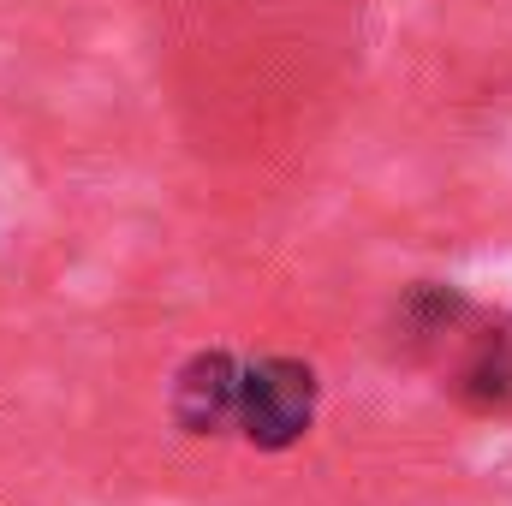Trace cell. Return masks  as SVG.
I'll list each match as a JSON object with an SVG mask.
<instances>
[{"label": "cell", "mask_w": 512, "mask_h": 506, "mask_svg": "<svg viewBox=\"0 0 512 506\" xmlns=\"http://www.w3.org/2000/svg\"><path fill=\"white\" fill-rule=\"evenodd\" d=\"M316 417V376L292 358L256 364L239 387V423L256 447H292Z\"/></svg>", "instance_id": "obj_1"}, {"label": "cell", "mask_w": 512, "mask_h": 506, "mask_svg": "<svg viewBox=\"0 0 512 506\" xmlns=\"http://www.w3.org/2000/svg\"><path fill=\"white\" fill-rule=\"evenodd\" d=\"M453 346V393L471 405V411H501L512 405V316H477L465 310L459 328L447 334Z\"/></svg>", "instance_id": "obj_2"}, {"label": "cell", "mask_w": 512, "mask_h": 506, "mask_svg": "<svg viewBox=\"0 0 512 506\" xmlns=\"http://www.w3.org/2000/svg\"><path fill=\"white\" fill-rule=\"evenodd\" d=\"M239 387H245V376L233 370L227 352H203V358H191V364L179 370L173 417H179L191 435H209V429H221V423L239 411Z\"/></svg>", "instance_id": "obj_3"}]
</instances>
